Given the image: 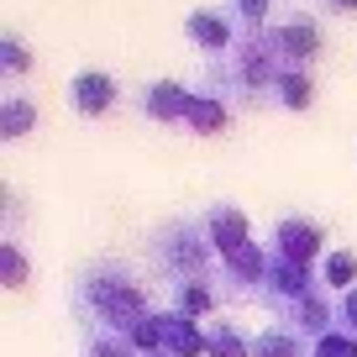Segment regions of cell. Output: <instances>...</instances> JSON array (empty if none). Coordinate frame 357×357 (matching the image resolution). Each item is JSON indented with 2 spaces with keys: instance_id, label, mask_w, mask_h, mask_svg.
Instances as JSON below:
<instances>
[{
  "instance_id": "1",
  "label": "cell",
  "mask_w": 357,
  "mask_h": 357,
  "mask_svg": "<svg viewBox=\"0 0 357 357\" xmlns=\"http://www.w3.org/2000/svg\"><path fill=\"white\" fill-rule=\"evenodd\" d=\"M68 305H74V315L84 321V331H132L137 321L153 315L142 279H137L126 263H116V257L89 263L84 273L74 279Z\"/></svg>"
},
{
  "instance_id": "2",
  "label": "cell",
  "mask_w": 357,
  "mask_h": 357,
  "mask_svg": "<svg viewBox=\"0 0 357 357\" xmlns=\"http://www.w3.org/2000/svg\"><path fill=\"white\" fill-rule=\"evenodd\" d=\"M147 247H153L158 273H168L174 284H178V279H211L215 263H221L200 221H163Z\"/></svg>"
},
{
  "instance_id": "3",
  "label": "cell",
  "mask_w": 357,
  "mask_h": 357,
  "mask_svg": "<svg viewBox=\"0 0 357 357\" xmlns=\"http://www.w3.org/2000/svg\"><path fill=\"white\" fill-rule=\"evenodd\" d=\"M184 37H190L205 58H231L236 43H242V22H236L231 0H226V6H195V11L184 16Z\"/></svg>"
},
{
  "instance_id": "4",
  "label": "cell",
  "mask_w": 357,
  "mask_h": 357,
  "mask_svg": "<svg viewBox=\"0 0 357 357\" xmlns=\"http://www.w3.org/2000/svg\"><path fill=\"white\" fill-rule=\"evenodd\" d=\"M315 289H321V268H315V263H294V257L273 252V263H268V279H263V294H257V300H263L268 310L279 315V310L300 305L305 294H315Z\"/></svg>"
},
{
  "instance_id": "5",
  "label": "cell",
  "mask_w": 357,
  "mask_h": 357,
  "mask_svg": "<svg viewBox=\"0 0 357 357\" xmlns=\"http://www.w3.org/2000/svg\"><path fill=\"white\" fill-rule=\"evenodd\" d=\"M268 263H273V247H236V252H226L221 263H215V284H221V294H236V300H257L263 294V279H268Z\"/></svg>"
},
{
  "instance_id": "6",
  "label": "cell",
  "mask_w": 357,
  "mask_h": 357,
  "mask_svg": "<svg viewBox=\"0 0 357 357\" xmlns=\"http://www.w3.org/2000/svg\"><path fill=\"white\" fill-rule=\"evenodd\" d=\"M190 100H195V89L178 84V79H147V84L132 89V105L147 116V121H158V126H184Z\"/></svg>"
},
{
  "instance_id": "7",
  "label": "cell",
  "mask_w": 357,
  "mask_h": 357,
  "mask_svg": "<svg viewBox=\"0 0 357 357\" xmlns=\"http://www.w3.org/2000/svg\"><path fill=\"white\" fill-rule=\"evenodd\" d=\"M273 47H279L284 68H310L321 58V22L310 11H289L273 26Z\"/></svg>"
},
{
  "instance_id": "8",
  "label": "cell",
  "mask_w": 357,
  "mask_h": 357,
  "mask_svg": "<svg viewBox=\"0 0 357 357\" xmlns=\"http://www.w3.org/2000/svg\"><path fill=\"white\" fill-rule=\"evenodd\" d=\"M273 252L294 257V263H315V257L331 252L326 247V226L315 215H279L273 221Z\"/></svg>"
},
{
  "instance_id": "9",
  "label": "cell",
  "mask_w": 357,
  "mask_h": 357,
  "mask_svg": "<svg viewBox=\"0 0 357 357\" xmlns=\"http://www.w3.org/2000/svg\"><path fill=\"white\" fill-rule=\"evenodd\" d=\"M116 100H121V84H116L105 68H79V74L68 79V105H74V116H105V111H116Z\"/></svg>"
},
{
  "instance_id": "10",
  "label": "cell",
  "mask_w": 357,
  "mask_h": 357,
  "mask_svg": "<svg viewBox=\"0 0 357 357\" xmlns=\"http://www.w3.org/2000/svg\"><path fill=\"white\" fill-rule=\"evenodd\" d=\"M279 326L300 331L305 342H321L326 331H336V294H331V289H315V294H305L300 305L279 310Z\"/></svg>"
},
{
  "instance_id": "11",
  "label": "cell",
  "mask_w": 357,
  "mask_h": 357,
  "mask_svg": "<svg viewBox=\"0 0 357 357\" xmlns=\"http://www.w3.org/2000/svg\"><path fill=\"white\" fill-rule=\"evenodd\" d=\"M200 226H205V236H211L215 257H226V252H236V247L252 242V226H247L242 205H226V200H221V205H205Z\"/></svg>"
},
{
  "instance_id": "12",
  "label": "cell",
  "mask_w": 357,
  "mask_h": 357,
  "mask_svg": "<svg viewBox=\"0 0 357 357\" xmlns=\"http://www.w3.org/2000/svg\"><path fill=\"white\" fill-rule=\"evenodd\" d=\"M215 305H221L215 273H211V279H178L174 289H168V310H174V315H190V321H205V315H215Z\"/></svg>"
},
{
  "instance_id": "13",
  "label": "cell",
  "mask_w": 357,
  "mask_h": 357,
  "mask_svg": "<svg viewBox=\"0 0 357 357\" xmlns=\"http://www.w3.org/2000/svg\"><path fill=\"white\" fill-rule=\"evenodd\" d=\"M184 126H190L195 137H221L226 126H231V100H221V95H211V89H195Z\"/></svg>"
},
{
  "instance_id": "14",
  "label": "cell",
  "mask_w": 357,
  "mask_h": 357,
  "mask_svg": "<svg viewBox=\"0 0 357 357\" xmlns=\"http://www.w3.org/2000/svg\"><path fill=\"white\" fill-rule=\"evenodd\" d=\"M163 352H174V357H211V331H205L200 321H190V315L168 310V342H163Z\"/></svg>"
},
{
  "instance_id": "15",
  "label": "cell",
  "mask_w": 357,
  "mask_h": 357,
  "mask_svg": "<svg viewBox=\"0 0 357 357\" xmlns=\"http://www.w3.org/2000/svg\"><path fill=\"white\" fill-rule=\"evenodd\" d=\"M252 357H310V342H305L300 331H289V326H263V331H252Z\"/></svg>"
},
{
  "instance_id": "16",
  "label": "cell",
  "mask_w": 357,
  "mask_h": 357,
  "mask_svg": "<svg viewBox=\"0 0 357 357\" xmlns=\"http://www.w3.org/2000/svg\"><path fill=\"white\" fill-rule=\"evenodd\" d=\"M273 105H279V111H310V105H315L310 68H284L279 84H273Z\"/></svg>"
},
{
  "instance_id": "17",
  "label": "cell",
  "mask_w": 357,
  "mask_h": 357,
  "mask_svg": "<svg viewBox=\"0 0 357 357\" xmlns=\"http://www.w3.org/2000/svg\"><path fill=\"white\" fill-rule=\"evenodd\" d=\"M32 126H37V105L26 100L22 89H6V100H0V137H6V142H22Z\"/></svg>"
},
{
  "instance_id": "18",
  "label": "cell",
  "mask_w": 357,
  "mask_h": 357,
  "mask_svg": "<svg viewBox=\"0 0 357 357\" xmlns=\"http://www.w3.org/2000/svg\"><path fill=\"white\" fill-rule=\"evenodd\" d=\"M321 289H331V294L357 289V252L352 247H331L321 257Z\"/></svg>"
},
{
  "instance_id": "19",
  "label": "cell",
  "mask_w": 357,
  "mask_h": 357,
  "mask_svg": "<svg viewBox=\"0 0 357 357\" xmlns=\"http://www.w3.org/2000/svg\"><path fill=\"white\" fill-rule=\"evenodd\" d=\"M205 331H211V357H252V331H242L231 321H215Z\"/></svg>"
},
{
  "instance_id": "20",
  "label": "cell",
  "mask_w": 357,
  "mask_h": 357,
  "mask_svg": "<svg viewBox=\"0 0 357 357\" xmlns=\"http://www.w3.org/2000/svg\"><path fill=\"white\" fill-rule=\"evenodd\" d=\"M26 279H32L26 247L16 242V236H6V242H0V284H6V289H26Z\"/></svg>"
},
{
  "instance_id": "21",
  "label": "cell",
  "mask_w": 357,
  "mask_h": 357,
  "mask_svg": "<svg viewBox=\"0 0 357 357\" xmlns=\"http://www.w3.org/2000/svg\"><path fill=\"white\" fill-rule=\"evenodd\" d=\"M79 357H137V347L126 342V331H84Z\"/></svg>"
},
{
  "instance_id": "22",
  "label": "cell",
  "mask_w": 357,
  "mask_h": 357,
  "mask_svg": "<svg viewBox=\"0 0 357 357\" xmlns=\"http://www.w3.org/2000/svg\"><path fill=\"white\" fill-rule=\"evenodd\" d=\"M0 68H6V79H26L32 74V47H26L16 32L0 37Z\"/></svg>"
},
{
  "instance_id": "23",
  "label": "cell",
  "mask_w": 357,
  "mask_h": 357,
  "mask_svg": "<svg viewBox=\"0 0 357 357\" xmlns=\"http://www.w3.org/2000/svg\"><path fill=\"white\" fill-rule=\"evenodd\" d=\"M310 357H357V336L352 331H326L321 342H310Z\"/></svg>"
},
{
  "instance_id": "24",
  "label": "cell",
  "mask_w": 357,
  "mask_h": 357,
  "mask_svg": "<svg viewBox=\"0 0 357 357\" xmlns=\"http://www.w3.org/2000/svg\"><path fill=\"white\" fill-rule=\"evenodd\" d=\"M231 11H236V22H242V32H263L273 0H231Z\"/></svg>"
},
{
  "instance_id": "25",
  "label": "cell",
  "mask_w": 357,
  "mask_h": 357,
  "mask_svg": "<svg viewBox=\"0 0 357 357\" xmlns=\"http://www.w3.org/2000/svg\"><path fill=\"white\" fill-rule=\"evenodd\" d=\"M336 331H352L357 336V289L336 294Z\"/></svg>"
},
{
  "instance_id": "26",
  "label": "cell",
  "mask_w": 357,
  "mask_h": 357,
  "mask_svg": "<svg viewBox=\"0 0 357 357\" xmlns=\"http://www.w3.org/2000/svg\"><path fill=\"white\" fill-rule=\"evenodd\" d=\"M321 6H326V11H336V16H352L357 11V0H321Z\"/></svg>"
},
{
  "instance_id": "27",
  "label": "cell",
  "mask_w": 357,
  "mask_h": 357,
  "mask_svg": "<svg viewBox=\"0 0 357 357\" xmlns=\"http://www.w3.org/2000/svg\"><path fill=\"white\" fill-rule=\"evenodd\" d=\"M142 357H174V352H142Z\"/></svg>"
}]
</instances>
